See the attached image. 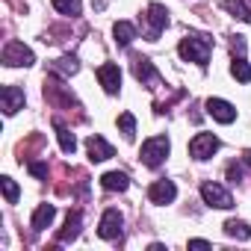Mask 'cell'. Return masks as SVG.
I'll return each instance as SVG.
<instances>
[{"mask_svg": "<svg viewBox=\"0 0 251 251\" xmlns=\"http://www.w3.org/2000/svg\"><path fill=\"white\" fill-rule=\"evenodd\" d=\"M100 186L106 189V192H124L130 186V177L124 175V172H106L103 177H100Z\"/></svg>", "mask_w": 251, "mask_h": 251, "instance_id": "17", "label": "cell"}, {"mask_svg": "<svg viewBox=\"0 0 251 251\" xmlns=\"http://www.w3.org/2000/svg\"><path fill=\"white\" fill-rule=\"evenodd\" d=\"M98 83L103 86L106 95H118L121 92V68L115 62H103L98 68Z\"/></svg>", "mask_w": 251, "mask_h": 251, "instance_id": "7", "label": "cell"}, {"mask_svg": "<svg viewBox=\"0 0 251 251\" xmlns=\"http://www.w3.org/2000/svg\"><path fill=\"white\" fill-rule=\"evenodd\" d=\"M227 177H230L233 183H239V180H242V169H239L236 163H230V166H227Z\"/></svg>", "mask_w": 251, "mask_h": 251, "instance_id": "28", "label": "cell"}, {"mask_svg": "<svg viewBox=\"0 0 251 251\" xmlns=\"http://www.w3.org/2000/svg\"><path fill=\"white\" fill-rule=\"evenodd\" d=\"M53 3V9L59 12V15H71V18H77L80 12H83V3L80 0H50Z\"/></svg>", "mask_w": 251, "mask_h": 251, "instance_id": "23", "label": "cell"}, {"mask_svg": "<svg viewBox=\"0 0 251 251\" xmlns=\"http://www.w3.org/2000/svg\"><path fill=\"white\" fill-rule=\"evenodd\" d=\"M133 77H136L142 86H148V89H154V86L160 83V74H157L154 62L145 59V56H136V59H133Z\"/></svg>", "mask_w": 251, "mask_h": 251, "instance_id": "9", "label": "cell"}, {"mask_svg": "<svg viewBox=\"0 0 251 251\" xmlns=\"http://www.w3.org/2000/svg\"><path fill=\"white\" fill-rule=\"evenodd\" d=\"M233 18H239V21H251V12H248V6L242 3V0H225V3H222Z\"/></svg>", "mask_w": 251, "mask_h": 251, "instance_id": "24", "label": "cell"}, {"mask_svg": "<svg viewBox=\"0 0 251 251\" xmlns=\"http://www.w3.org/2000/svg\"><path fill=\"white\" fill-rule=\"evenodd\" d=\"M53 71L62 74V77H71V74L80 71V62H77V56H59V59L53 62Z\"/></svg>", "mask_w": 251, "mask_h": 251, "instance_id": "21", "label": "cell"}, {"mask_svg": "<svg viewBox=\"0 0 251 251\" xmlns=\"http://www.w3.org/2000/svg\"><path fill=\"white\" fill-rule=\"evenodd\" d=\"M36 62V53L24 42H6L3 45V65L6 68H30Z\"/></svg>", "mask_w": 251, "mask_h": 251, "instance_id": "4", "label": "cell"}, {"mask_svg": "<svg viewBox=\"0 0 251 251\" xmlns=\"http://www.w3.org/2000/svg\"><path fill=\"white\" fill-rule=\"evenodd\" d=\"M210 50H213V39H207V36H201V33H186L183 39H180V45H177V53L186 59V62H195V65H207V59H210Z\"/></svg>", "mask_w": 251, "mask_h": 251, "instance_id": "1", "label": "cell"}, {"mask_svg": "<svg viewBox=\"0 0 251 251\" xmlns=\"http://www.w3.org/2000/svg\"><path fill=\"white\" fill-rule=\"evenodd\" d=\"M242 160H245V166H251V148L245 151V157H242Z\"/></svg>", "mask_w": 251, "mask_h": 251, "instance_id": "30", "label": "cell"}, {"mask_svg": "<svg viewBox=\"0 0 251 251\" xmlns=\"http://www.w3.org/2000/svg\"><path fill=\"white\" fill-rule=\"evenodd\" d=\"M166 27H169V9L163 3H151L145 9V39L148 42H157Z\"/></svg>", "mask_w": 251, "mask_h": 251, "instance_id": "3", "label": "cell"}, {"mask_svg": "<svg viewBox=\"0 0 251 251\" xmlns=\"http://www.w3.org/2000/svg\"><path fill=\"white\" fill-rule=\"evenodd\" d=\"M121 225H124V216L118 210H106L100 216V225H98V236L100 239H118L121 236Z\"/></svg>", "mask_w": 251, "mask_h": 251, "instance_id": "8", "label": "cell"}, {"mask_svg": "<svg viewBox=\"0 0 251 251\" xmlns=\"http://www.w3.org/2000/svg\"><path fill=\"white\" fill-rule=\"evenodd\" d=\"M80 225H83V216H80V210H68V216H65V227L56 233V242H59V245H68V242H74V239L80 236Z\"/></svg>", "mask_w": 251, "mask_h": 251, "instance_id": "13", "label": "cell"}, {"mask_svg": "<svg viewBox=\"0 0 251 251\" xmlns=\"http://www.w3.org/2000/svg\"><path fill=\"white\" fill-rule=\"evenodd\" d=\"M169 151H172L169 136H151V139H145V142H142L139 157H142V163H145L148 169H160V166L166 163Z\"/></svg>", "mask_w": 251, "mask_h": 251, "instance_id": "2", "label": "cell"}, {"mask_svg": "<svg viewBox=\"0 0 251 251\" xmlns=\"http://www.w3.org/2000/svg\"><path fill=\"white\" fill-rule=\"evenodd\" d=\"M189 248H210L207 239H189Z\"/></svg>", "mask_w": 251, "mask_h": 251, "instance_id": "29", "label": "cell"}, {"mask_svg": "<svg viewBox=\"0 0 251 251\" xmlns=\"http://www.w3.org/2000/svg\"><path fill=\"white\" fill-rule=\"evenodd\" d=\"M207 112H210L219 124H230V121H236V106L227 103L225 98H210V100H207Z\"/></svg>", "mask_w": 251, "mask_h": 251, "instance_id": "10", "label": "cell"}, {"mask_svg": "<svg viewBox=\"0 0 251 251\" xmlns=\"http://www.w3.org/2000/svg\"><path fill=\"white\" fill-rule=\"evenodd\" d=\"M242 3H245V6H248V12H251V0H242Z\"/></svg>", "mask_w": 251, "mask_h": 251, "instance_id": "31", "label": "cell"}, {"mask_svg": "<svg viewBox=\"0 0 251 251\" xmlns=\"http://www.w3.org/2000/svg\"><path fill=\"white\" fill-rule=\"evenodd\" d=\"M148 198H151L154 204H172V201L177 198V186H175L172 180H157V183H151Z\"/></svg>", "mask_w": 251, "mask_h": 251, "instance_id": "14", "label": "cell"}, {"mask_svg": "<svg viewBox=\"0 0 251 251\" xmlns=\"http://www.w3.org/2000/svg\"><path fill=\"white\" fill-rule=\"evenodd\" d=\"M216 151H219V136H213V133H198V136L189 142V157L198 160V163L210 160Z\"/></svg>", "mask_w": 251, "mask_h": 251, "instance_id": "6", "label": "cell"}, {"mask_svg": "<svg viewBox=\"0 0 251 251\" xmlns=\"http://www.w3.org/2000/svg\"><path fill=\"white\" fill-rule=\"evenodd\" d=\"M201 198H204L207 207H216V210H230L233 207V195L222 183H216V180L201 183Z\"/></svg>", "mask_w": 251, "mask_h": 251, "instance_id": "5", "label": "cell"}, {"mask_svg": "<svg viewBox=\"0 0 251 251\" xmlns=\"http://www.w3.org/2000/svg\"><path fill=\"white\" fill-rule=\"evenodd\" d=\"M27 169H30V175H36V177H48V166H45V163H27Z\"/></svg>", "mask_w": 251, "mask_h": 251, "instance_id": "27", "label": "cell"}, {"mask_svg": "<svg viewBox=\"0 0 251 251\" xmlns=\"http://www.w3.org/2000/svg\"><path fill=\"white\" fill-rule=\"evenodd\" d=\"M0 103H3V112H6V115H15V112L24 109V103H27L24 89H18V86H3V92H0Z\"/></svg>", "mask_w": 251, "mask_h": 251, "instance_id": "11", "label": "cell"}, {"mask_svg": "<svg viewBox=\"0 0 251 251\" xmlns=\"http://www.w3.org/2000/svg\"><path fill=\"white\" fill-rule=\"evenodd\" d=\"M112 36H115V45H118V48H130L133 39H136V27H133L130 21H115Z\"/></svg>", "mask_w": 251, "mask_h": 251, "instance_id": "15", "label": "cell"}, {"mask_svg": "<svg viewBox=\"0 0 251 251\" xmlns=\"http://www.w3.org/2000/svg\"><path fill=\"white\" fill-rule=\"evenodd\" d=\"M225 233L230 236V239H251V225L248 222H242V219H227L225 222Z\"/></svg>", "mask_w": 251, "mask_h": 251, "instance_id": "18", "label": "cell"}, {"mask_svg": "<svg viewBox=\"0 0 251 251\" xmlns=\"http://www.w3.org/2000/svg\"><path fill=\"white\" fill-rule=\"evenodd\" d=\"M53 216H56V207L53 204H39L36 207V213H33V230H45V227H50L53 225Z\"/></svg>", "mask_w": 251, "mask_h": 251, "instance_id": "16", "label": "cell"}, {"mask_svg": "<svg viewBox=\"0 0 251 251\" xmlns=\"http://www.w3.org/2000/svg\"><path fill=\"white\" fill-rule=\"evenodd\" d=\"M118 130L124 133V139H127V142L136 139V118H133V112H121L118 115Z\"/></svg>", "mask_w": 251, "mask_h": 251, "instance_id": "19", "label": "cell"}, {"mask_svg": "<svg viewBox=\"0 0 251 251\" xmlns=\"http://www.w3.org/2000/svg\"><path fill=\"white\" fill-rule=\"evenodd\" d=\"M86 151H89V160H92V163H103V160H109V157L115 154V148H112L103 136H98V133L86 139Z\"/></svg>", "mask_w": 251, "mask_h": 251, "instance_id": "12", "label": "cell"}, {"mask_svg": "<svg viewBox=\"0 0 251 251\" xmlns=\"http://www.w3.org/2000/svg\"><path fill=\"white\" fill-rule=\"evenodd\" d=\"M0 186H3V198H6L9 204H15V201H18L21 189H18V183H15L12 177H0Z\"/></svg>", "mask_w": 251, "mask_h": 251, "instance_id": "25", "label": "cell"}, {"mask_svg": "<svg viewBox=\"0 0 251 251\" xmlns=\"http://www.w3.org/2000/svg\"><path fill=\"white\" fill-rule=\"evenodd\" d=\"M230 50H233V56H245V39L242 36H233L230 39Z\"/></svg>", "mask_w": 251, "mask_h": 251, "instance_id": "26", "label": "cell"}, {"mask_svg": "<svg viewBox=\"0 0 251 251\" xmlns=\"http://www.w3.org/2000/svg\"><path fill=\"white\" fill-rule=\"evenodd\" d=\"M56 139H59V148H62L65 154H74V151H77V139H74V133H71L68 127H62L59 121H56Z\"/></svg>", "mask_w": 251, "mask_h": 251, "instance_id": "20", "label": "cell"}, {"mask_svg": "<svg viewBox=\"0 0 251 251\" xmlns=\"http://www.w3.org/2000/svg\"><path fill=\"white\" fill-rule=\"evenodd\" d=\"M230 74H233L239 83H251V65L245 62V56H233V62H230Z\"/></svg>", "mask_w": 251, "mask_h": 251, "instance_id": "22", "label": "cell"}]
</instances>
